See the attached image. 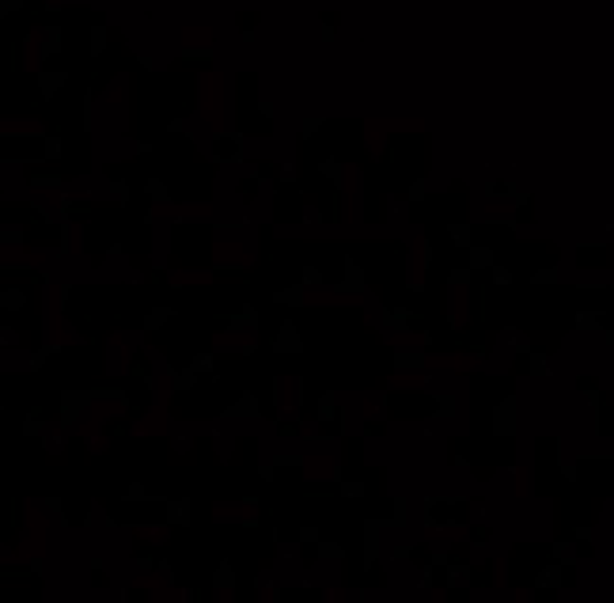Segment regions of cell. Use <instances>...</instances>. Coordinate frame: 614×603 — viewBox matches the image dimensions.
<instances>
[{
	"label": "cell",
	"instance_id": "obj_1",
	"mask_svg": "<svg viewBox=\"0 0 614 603\" xmlns=\"http://www.w3.org/2000/svg\"><path fill=\"white\" fill-rule=\"evenodd\" d=\"M250 133H209V160L216 167H247Z\"/></svg>",
	"mask_w": 614,
	"mask_h": 603
},
{
	"label": "cell",
	"instance_id": "obj_2",
	"mask_svg": "<svg viewBox=\"0 0 614 603\" xmlns=\"http://www.w3.org/2000/svg\"><path fill=\"white\" fill-rule=\"evenodd\" d=\"M95 391L91 387H84V391H61L57 395V418H54V425L57 429H72L76 421L84 418V413H88L91 406H95Z\"/></svg>",
	"mask_w": 614,
	"mask_h": 603
},
{
	"label": "cell",
	"instance_id": "obj_3",
	"mask_svg": "<svg viewBox=\"0 0 614 603\" xmlns=\"http://www.w3.org/2000/svg\"><path fill=\"white\" fill-rule=\"evenodd\" d=\"M334 296H364L368 292V273L353 254H341V281L330 285Z\"/></svg>",
	"mask_w": 614,
	"mask_h": 603
},
{
	"label": "cell",
	"instance_id": "obj_4",
	"mask_svg": "<svg viewBox=\"0 0 614 603\" xmlns=\"http://www.w3.org/2000/svg\"><path fill=\"white\" fill-rule=\"evenodd\" d=\"M125 372H129L133 383H141L144 391H152L155 387V353L144 349V346H133L129 357H125Z\"/></svg>",
	"mask_w": 614,
	"mask_h": 603
},
{
	"label": "cell",
	"instance_id": "obj_5",
	"mask_svg": "<svg viewBox=\"0 0 614 603\" xmlns=\"http://www.w3.org/2000/svg\"><path fill=\"white\" fill-rule=\"evenodd\" d=\"M489 433L497 436V441H512V436H516V395H505V399L493 406Z\"/></svg>",
	"mask_w": 614,
	"mask_h": 603
},
{
	"label": "cell",
	"instance_id": "obj_6",
	"mask_svg": "<svg viewBox=\"0 0 614 603\" xmlns=\"http://www.w3.org/2000/svg\"><path fill=\"white\" fill-rule=\"evenodd\" d=\"M307 346H304V334H300V326L292 323V319H281V326H277V334L270 338V353H277V357H300Z\"/></svg>",
	"mask_w": 614,
	"mask_h": 603
},
{
	"label": "cell",
	"instance_id": "obj_7",
	"mask_svg": "<svg viewBox=\"0 0 614 603\" xmlns=\"http://www.w3.org/2000/svg\"><path fill=\"white\" fill-rule=\"evenodd\" d=\"M216 323H220L228 334H258V326H262V312H258L254 304H239V312L216 315Z\"/></svg>",
	"mask_w": 614,
	"mask_h": 603
},
{
	"label": "cell",
	"instance_id": "obj_8",
	"mask_svg": "<svg viewBox=\"0 0 614 603\" xmlns=\"http://www.w3.org/2000/svg\"><path fill=\"white\" fill-rule=\"evenodd\" d=\"M20 178H23V186H31V190H61V186H65V175L46 171L42 163H23Z\"/></svg>",
	"mask_w": 614,
	"mask_h": 603
},
{
	"label": "cell",
	"instance_id": "obj_9",
	"mask_svg": "<svg viewBox=\"0 0 614 603\" xmlns=\"http://www.w3.org/2000/svg\"><path fill=\"white\" fill-rule=\"evenodd\" d=\"M220 418H231V421H258V418H262V399H258L254 391H243L236 402H228V406L220 410Z\"/></svg>",
	"mask_w": 614,
	"mask_h": 603
},
{
	"label": "cell",
	"instance_id": "obj_10",
	"mask_svg": "<svg viewBox=\"0 0 614 603\" xmlns=\"http://www.w3.org/2000/svg\"><path fill=\"white\" fill-rule=\"evenodd\" d=\"M163 520L171 528H190L194 524V501L190 497H163Z\"/></svg>",
	"mask_w": 614,
	"mask_h": 603
},
{
	"label": "cell",
	"instance_id": "obj_11",
	"mask_svg": "<svg viewBox=\"0 0 614 603\" xmlns=\"http://www.w3.org/2000/svg\"><path fill=\"white\" fill-rule=\"evenodd\" d=\"M231 186H236V197H239V201H243L247 209H250V205H258V201H262V186H266V183L254 175V167L247 163V167H243V175H239Z\"/></svg>",
	"mask_w": 614,
	"mask_h": 603
},
{
	"label": "cell",
	"instance_id": "obj_12",
	"mask_svg": "<svg viewBox=\"0 0 614 603\" xmlns=\"http://www.w3.org/2000/svg\"><path fill=\"white\" fill-rule=\"evenodd\" d=\"M213 592H216V600L236 596V565H231V558H220V565L213 570Z\"/></svg>",
	"mask_w": 614,
	"mask_h": 603
},
{
	"label": "cell",
	"instance_id": "obj_13",
	"mask_svg": "<svg viewBox=\"0 0 614 603\" xmlns=\"http://www.w3.org/2000/svg\"><path fill=\"white\" fill-rule=\"evenodd\" d=\"M394 372H425L429 368V353L425 349H394L391 353Z\"/></svg>",
	"mask_w": 614,
	"mask_h": 603
},
{
	"label": "cell",
	"instance_id": "obj_14",
	"mask_svg": "<svg viewBox=\"0 0 614 603\" xmlns=\"http://www.w3.org/2000/svg\"><path fill=\"white\" fill-rule=\"evenodd\" d=\"M432 421H459V395L455 391L432 395Z\"/></svg>",
	"mask_w": 614,
	"mask_h": 603
},
{
	"label": "cell",
	"instance_id": "obj_15",
	"mask_svg": "<svg viewBox=\"0 0 614 603\" xmlns=\"http://www.w3.org/2000/svg\"><path fill=\"white\" fill-rule=\"evenodd\" d=\"M57 353H65V342H42L38 349H31L27 353V372H42V368L49 365V357H57Z\"/></svg>",
	"mask_w": 614,
	"mask_h": 603
},
{
	"label": "cell",
	"instance_id": "obj_16",
	"mask_svg": "<svg viewBox=\"0 0 614 603\" xmlns=\"http://www.w3.org/2000/svg\"><path fill=\"white\" fill-rule=\"evenodd\" d=\"M444 239L452 247H463V251H466V247L474 243V224L470 220H447L444 224Z\"/></svg>",
	"mask_w": 614,
	"mask_h": 603
},
{
	"label": "cell",
	"instance_id": "obj_17",
	"mask_svg": "<svg viewBox=\"0 0 614 603\" xmlns=\"http://www.w3.org/2000/svg\"><path fill=\"white\" fill-rule=\"evenodd\" d=\"M46 429H49L46 410H42V406H31V413L23 418V425H20V436H27V441H42V436H46Z\"/></svg>",
	"mask_w": 614,
	"mask_h": 603
},
{
	"label": "cell",
	"instance_id": "obj_18",
	"mask_svg": "<svg viewBox=\"0 0 614 603\" xmlns=\"http://www.w3.org/2000/svg\"><path fill=\"white\" fill-rule=\"evenodd\" d=\"M387 531H402L406 524H410V497L406 494H394L391 497V512H387Z\"/></svg>",
	"mask_w": 614,
	"mask_h": 603
},
{
	"label": "cell",
	"instance_id": "obj_19",
	"mask_svg": "<svg viewBox=\"0 0 614 603\" xmlns=\"http://www.w3.org/2000/svg\"><path fill=\"white\" fill-rule=\"evenodd\" d=\"M175 315H178L175 307H148V312L141 315V330L152 338V334H160V330H163V326H167Z\"/></svg>",
	"mask_w": 614,
	"mask_h": 603
},
{
	"label": "cell",
	"instance_id": "obj_20",
	"mask_svg": "<svg viewBox=\"0 0 614 603\" xmlns=\"http://www.w3.org/2000/svg\"><path fill=\"white\" fill-rule=\"evenodd\" d=\"M466 266H470L474 273H489V266H493V243H470V247H466Z\"/></svg>",
	"mask_w": 614,
	"mask_h": 603
},
{
	"label": "cell",
	"instance_id": "obj_21",
	"mask_svg": "<svg viewBox=\"0 0 614 603\" xmlns=\"http://www.w3.org/2000/svg\"><path fill=\"white\" fill-rule=\"evenodd\" d=\"M318 175L330 183V190H345V163L341 160L323 156V160H318Z\"/></svg>",
	"mask_w": 614,
	"mask_h": 603
},
{
	"label": "cell",
	"instance_id": "obj_22",
	"mask_svg": "<svg viewBox=\"0 0 614 603\" xmlns=\"http://www.w3.org/2000/svg\"><path fill=\"white\" fill-rule=\"evenodd\" d=\"M270 300L273 304H284V307H307V285L296 281V285H289V289H277Z\"/></svg>",
	"mask_w": 614,
	"mask_h": 603
},
{
	"label": "cell",
	"instance_id": "obj_23",
	"mask_svg": "<svg viewBox=\"0 0 614 603\" xmlns=\"http://www.w3.org/2000/svg\"><path fill=\"white\" fill-rule=\"evenodd\" d=\"M201 383V372L197 368H175V376H171V395H190L194 387Z\"/></svg>",
	"mask_w": 614,
	"mask_h": 603
},
{
	"label": "cell",
	"instance_id": "obj_24",
	"mask_svg": "<svg viewBox=\"0 0 614 603\" xmlns=\"http://www.w3.org/2000/svg\"><path fill=\"white\" fill-rule=\"evenodd\" d=\"M270 463L277 471H296V475L307 471V455L304 452H277V455H270Z\"/></svg>",
	"mask_w": 614,
	"mask_h": 603
},
{
	"label": "cell",
	"instance_id": "obj_25",
	"mask_svg": "<svg viewBox=\"0 0 614 603\" xmlns=\"http://www.w3.org/2000/svg\"><path fill=\"white\" fill-rule=\"evenodd\" d=\"M304 436V418H289V410L277 418V441H300Z\"/></svg>",
	"mask_w": 614,
	"mask_h": 603
},
{
	"label": "cell",
	"instance_id": "obj_26",
	"mask_svg": "<svg viewBox=\"0 0 614 603\" xmlns=\"http://www.w3.org/2000/svg\"><path fill=\"white\" fill-rule=\"evenodd\" d=\"M27 304H31L27 289H0V307H4V312H23Z\"/></svg>",
	"mask_w": 614,
	"mask_h": 603
},
{
	"label": "cell",
	"instance_id": "obj_27",
	"mask_svg": "<svg viewBox=\"0 0 614 603\" xmlns=\"http://www.w3.org/2000/svg\"><path fill=\"white\" fill-rule=\"evenodd\" d=\"M54 239H57L54 254L57 258H68V251H72V220H57L54 224Z\"/></svg>",
	"mask_w": 614,
	"mask_h": 603
},
{
	"label": "cell",
	"instance_id": "obj_28",
	"mask_svg": "<svg viewBox=\"0 0 614 603\" xmlns=\"http://www.w3.org/2000/svg\"><path fill=\"white\" fill-rule=\"evenodd\" d=\"M338 497H345V501H360V497H368V482L364 478H341L338 482Z\"/></svg>",
	"mask_w": 614,
	"mask_h": 603
},
{
	"label": "cell",
	"instance_id": "obj_29",
	"mask_svg": "<svg viewBox=\"0 0 614 603\" xmlns=\"http://www.w3.org/2000/svg\"><path fill=\"white\" fill-rule=\"evenodd\" d=\"M88 570H91V584H95V588H110L107 554H91V558H88Z\"/></svg>",
	"mask_w": 614,
	"mask_h": 603
},
{
	"label": "cell",
	"instance_id": "obj_30",
	"mask_svg": "<svg viewBox=\"0 0 614 603\" xmlns=\"http://www.w3.org/2000/svg\"><path fill=\"white\" fill-rule=\"evenodd\" d=\"M42 156H46V163L65 160V141H61V133H46V137H42Z\"/></svg>",
	"mask_w": 614,
	"mask_h": 603
},
{
	"label": "cell",
	"instance_id": "obj_31",
	"mask_svg": "<svg viewBox=\"0 0 614 603\" xmlns=\"http://www.w3.org/2000/svg\"><path fill=\"white\" fill-rule=\"evenodd\" d=\"M482 197H486V201H500V197H516V183H497V178H493V183H486L482 186Z\"/></svg>",
	"mask_w": 614,
	"mask_h": 603
},
{
	"label": "cell",
	"instance_id": "obj_32",
	"mask_svg": "<svg viewBox=\"0 0 614 603\" xmlns=\"http://www.w3.org/2000/svg\"><path fill=\"white\" fill-rule=\"evenodd\" d=\"M318 562H345V547L338 539H318Z\"/></svg>",
	"mask_w": 614,
	"mask_h": 603
},
{
	"label": "cell",
	"instance_id": "obj_33",
	"mask_svg": "<svg viewBox=\"0 0 614 603\" xmlns=\"http://www.w3.org/2000/svg\"><path fill=\"white\" fill-rule=\"evenodd\" d=\"M474 277H478V273H474L470 266H455V270H447V289H470Z\"/></svg>",
	"mask_w": 614,
	"mask_h": 603
},
{
	"label": "cell",
	"instance_id": "obj_34",
	"mask_svg": "<svg viewBox=\"0 0 614 603\" xmlns=\"http://www.w3.org/2000/svg\"><path fill=\"white\" fill-rule=\"evenodd\" d=\"M27 243V228H15V224H4V228H0V247H23Z\"/></svg>",
	"mask_w": 614,
	"mask_h": 603
},
{
	"label": "cell",
	"instance_id": "obj_35",
	"mask_svg": "<svg viewBox=\"0 0 614 603\" xmlns=\"http://www.w3.org/2000/svg\"><path fill=\"white\" fill-rule=\"evenodd\" d=\"M144 194H148V201L171 205V186L163 183V178H148V183H144Z\"/></svg>",
	"mask_w": 614,
	"mask_h": 603
},
{
	"label": "cell",
	"instance_id": "obj_36",
	"mask_svg": "<svg viewBox=\"0 0 614 603\" xmlns=\"http://www.w3.org/2000/svg\"><path fill=\"white\" fill-rule=\"evenodd\" d=\"M38 88H42V99H54L57 91L65 88V72H54V76L42 72V76H38Z\"/></svg>",
	"mask_w": 614,
	"mask_h": 603
},
{
	"label": "cell",
	"instance_id": "obj_37",
	"mask_svg": "<svg viewBox=\"0 0 614 603\" xmlns=\"http://www.w3.org/2000/svg\"><path fill=\"white\" fill-rule=\"evenodd\" d=\"M213 365H216V349H197L194 357H190V368H197L201 376H209Z\"/></svg>",
	"mask_w": 614,
	"mask_h": 603
},
{
	"label": "cell",
	"instance_id": "obj_38",
	"mask_svg": "<svg viewBox=\"0 0 614 603\" xmlns=\"http://www.w3.org/2000/svg\"><path fill=\"white\" fill-rule=\"evenodd\" d=\"M466 539H470L474 550H486V547H489V528H486L482 520H474L470 528H466Z\"/></svg>",
	"mask_w": 614,
	"mask_h": 603
},
{
	"label": "cell",
	"instance_id": "obj_39",
	"mask_svg": "<svg viewBox=\"0 0 614 603\" xmlns=\"http://www.w3.org/2000/svg\"><path fill=\"white\" fill-rule=\"evenodd\" d=\"M425 197H429V178L417 175V178L410 183V190H406V201H410V205H421Z\"/></svg>",
	"mask_w": 614,
	"mask_h": 603
},
{
	"label": "cell",
	"instance_id": "obj_40",
	"mask_svg": "<svg viewBox=\"0 0 614 603\" xmlns=\"http://www.w3.org/2000/svg\"><path fill=\"white\" fill-rule=\"evenodd\" d=\"M432 262H436L432 239H421V243H417V270H421V273H429V270H432Z\"/></svg>",
	"mask_w": 614,
	"mask_h": 603
},
{
	"label": "cell",
	"instance_id": "obj_41",
	"mask_svg": "<svg viewBox=\"0 0 614 603\" xmlns=\"http://www.w3.org/2000/svg\"><path fill=\"white\" fill-rule=\"evenodd\" d=\"M300 281H304L307 289H323V285H326V273L318 270V266H311V262H307L304 270H300Z\"/></svg>",
	"mask_w": 614,
	"mask_h": 603
},
{
	"label": "cell",
	"instance_id": "obj_42",
	"mask_svg": "<svg viewBox=\"0 0 614 603\" xmlns=\"http://www.w3.org/2000/svg\"><path fill=\"white\" fill-rule=\"evenodd\" d=\"M323 125H326V118H304V122H300V141L318 137V133H323Z\"/></svg>",
	"mask_w": 614,
	"mask_h": 603
},
{
	"label": "cell",
	"instance_id": "obj_43",
	"mask_svg": "<svg viewBox=\"0 0 614 603\" xmlns=\"http://www.w3.org/2000/svg\"><path fill=\"white\" fill-rule=\"evenodd\" d=\"M527 372L531 376H550V360H546V353H527Z\"/></svg>",
	"mask_w": 614,
	"mask_h": 603
},
{
	"label": "cell",
	"instance_id": "obj_44",
	"mask_svg": "<svg viewBox=\"0 0 614 603\" xmlns=\"http://www.w3.org/2000/svg\"><path fill=\"white\" fill-rule=\"evenodd\" d=\"M80 129L84 133H91L95 129V96L88 91V96H84V114H80Z\"/></svg>",
	"mask_w": 614,
	"mask_h": 603
},
{
	"label": "cell",
	"instance_id": "obj_45",
	"mask_svg": "<svg viewBox=\"0 0 614 603\" xmlns=\"http://www.w3.org/2000/svg\"><path fill=\"white\" fill-rule=\"evenodd\" d=\"M489 281H493L497 289H508V285H512V270H508V266H497V262H493V266H489Z\"/></svg>",
	"mask_w": 614,
	"mask_h": 603
},
{
	"label": "cell",
	"instance_id": "obj_46",
	"mask_svg": "<svg viewBox=\"0 0 614 603\" xmlns=\"http://www.w3.org/2000/svg\"><path fill=\"white\" fill-rule=\"evenodd\" d=\"M102 433L107 436H129V421L125 418H107L102 421Z\"/></svg>",
	"mask_w": 614,
	"mask_h": 603
},
{
	"label": "cell",
	"instance_id": "obj_47",
	"mask_svg": "<svg viewBox=\"0 0 614 603\" xmlns=\"http://www.w3.org/2000/svg\"><path fill=\"white\" fill-rule=\"evenodd\" d=\"M413 550H417V542H399V547H391V554H387V562H413Z\"/></svg>",
	"mask_w": 614,
	"mask_h": 603
},
{
	"label": "cell",
	"instance_id": "obj_48",
	"mask_svg": "<svg viewBox=\"0 0 614 603\" xmlns=\"http://www.w3.org/2000/svg\"><path fill=\"white\" fill-rule=\"evenodd\" d=\"M122 501L133 505V501H152V497H148V489H144V482H129V489L122 494Z\"/></svg>",
	"mask_w": 614,
	"mask_h": 603
},
{
	"label": "cell",
	"instance_id": "obj_49",
	"mask_svg": "<svg viewBox=\"0 0 614 603\" xmlns=\"http://www.w3.org/2000/svg\"><path fill=\"white\" fill-rule=\"evenodd\" d=\"M318 539H323V535H318L315 524H304V528H300V535H296L300 547H318Z\"/></svg>",
	"mask_w": 614,
	"mask_h": 603
},
{
	"label": "cell",
	"instance_id": "obj_50",
	"mask_svg": "<svg viewBox=\"0 0 614 603\" xmlns=\"http://www.w3.org/2000/svg\"><path fill=\"white\" fill-rule=\"evenodd\" d=\"M553 281H558V270H553V266H546V270H535V273H531V285H553Z\"/></svg>",
	"mask_w": 614,
	"mask_h": 603
},
{
	"label": "cell",
	"instance_id": "obj_51",
	"mask_svg": "<svg viewBox=\"0 0 614 603\" xmlns=\"http://www.w3.org/2000/svg\"><path fill=\"white\" fill-rule=\"evenodd\" d=\"M72 292H76V285H72V281H65V285H57V312H65V307H68V296H72Z\"/></svg>",
	"mask_w": 614,
	"mask_h": 603
},
{
	"label": "cell",
	"instance_id": "obj_52",
	"mask_svg": "<svg viewBox=\"0 0 614 603\" xmlns=\"http://www.w3.org/2000/svg\"><path fill=\"white\" fill-rule=\"evenodd\" d=\"M20 342H23V338H20V334H15V330H12V326H4V330H0V346H4V349L20 346Z\"/></svg>",
	"mask_w": 614,
	"mask_h": 603
},
{
	"label": "cell",
	"instance_id": "obj_53",
	"mask_svg": "<svg viewBox=\"0 0 614 603\" xmlns=\"http://www.w3.org/2000/svg\"><path fill=\"white\" fill-rule=\"evenodd\" d=\"M258 478H262V482H277V467H273L270 459H266V463H258Z\"/></svg>",
	"mask_w": 614,
	"mask_h": 603
},
{
	"label": "cell",
	"instance_id": "obj_54",
	"mask_svg": "<svg viewBox=\"0 0 614 603\" xmlns=\"http://www.w3.org/2000/svg\"><path fill=\"white\" fill-rule=\"evenodd\" d=\"M27 570H31L34 581H42V577H46V562H42V558H31V562H27Z\"/></svg>",
	"mask_w": 614,
	"mask_h": 603
},
{
	"label": "cell",
	"instance_id": "obj_55",
	"mask_svg": "<svg viewBox=\"0 0 614 603\" xmlns=\"http://www.w3.org/2000/svg\"><path fill=\"white\" fill-rule=\"evenodd\" d=\"M167 133H171V137H178V133H190V129H186V118H171V122H167Z\"/></svg>",
	"mask_w": 614,
	"mask_h": 603
},
{
	"label": "cell",
	"instance_id": "obj_56",
	"mask_svg": "<svg viewBox=\"0 0 614 603\" xmlns=\"http://www.w3.org/2000/svg\"><path fill=\"white\" fill-rule=\"evenodd\" d=\"M258 349H262V342H258V338H254V342H243V346H239L236 353H239V357H254V353H258Z\"/></svg>",
	"mask_w": 614,
	"mask_h": 603
},
{
	"label": "cell",
	"instance_id": "obj_57",
	"mask_svg": "<svg viewBox=\"0 0 614 603\" xmlns=\"http://www.w3.org/2000/svg\"><path fill=\"white\" fill-rule=\"evenodd\" d=\"M576 326H581V330H592V326H599V319L584 312V315H576Z\"/></svg>",
	"mask_w": 614,
	"mask_h": 603
},
{
	"label": "cell",
	"instance_id": "obj_58",
	"mask_svg": "<svg viewBox=\"0 0 614 603\" xmlns=\"http://www.w3.org/2000/svg\"><path fill=\"white\" fill-rule=\"evenodd\" d=\"M239 528H243V531H258V528H262V516H247V520H239Z\"/></svg>",
	"mask_w": 614,
	"mask_h": 603
},
{
	"label": "cell",
	"instance_id": "obj_59",
	"mask_svg": "<svg viewBox=\"0 0 614 603\" xmlns=\"http://www.w3.org/2000/svg\"><path fill=\"white\" fill-rule=\"evenodd\" d=\"M364 436H368V441H371V436H383V425H379V421H368V425H364Z\"/></svg>",
	"mask_w": 614,
	"mask_h": 603
},
{
	"label": "cell",
	"instance_id": "obj_60",
	"mask_svg": "<svg viewBox=\"0 0 614 603\" xmlns=\"http://www.w3.org/2000/svg\"><path fill=\"white\" fill-rule=\"evenodd\" d=\"M190 448H194V441H190V436H178V441H175V452H178V455H186Z\"/></svg>",
	"mask_w": 614,
	"mask_h": 603
},
{
	"label": "cell",
	"instance_id": "obj_61",
	"mask_svg": "<svg viewBox=\"0 0 614 603\" xmlns=\"http://www.w3.org/2000/svg\"><path fill=\"white\" fill-rule=\"evenodd\" d=\"M152 152V141H137V156H148Z\"/></svg>",
	"mask_w": 614,
	"mask_h": 603
},
{
	"label": "cell",
	"instance_id": "obj_62",
	"mask_svg": "<svg viewBox=\"0 0 614 603\" xmlns=\"http://www.w3.org/2000/svg\"><path fill=\"white\" fill-rule=\"evenodd\" d=\"M239 501H243L247 508H254V505H258V494H243V497H239Z\"/></svg>",
	"mask_w": 614,
	"mask_h": 603
}]
</instances>
